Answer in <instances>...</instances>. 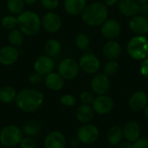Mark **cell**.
Wrapping results in <instances>:
<instances>
[{
	"mask_svg": "<svg viewBox=\"0 0 148 148\" xmlns=\"http://www.w3.org/2000/svg\"><path fill=\"white\" fill-rule=\"evenodd\" d=\"M15 101L20 110L26 113H32L41 108L44 101V96L37 89L25 88L16 94Z\"/></svg>",
	"mask_w": 148,
	"mask_h": 148,
	"instance_id": "1",
	"label": "cell"
},
{
	"mask_svg": "<svg viewBox=\"0 0 148 148\" xmlns=\"http://www.w3.org/2000/svg\"><path fill=\"white\" fill-rule=\"evenodd\" d=\"M81 15L82 21L87 25L91 27L101 26L108 19V6L104 3L95 2L88 4Z\"/></svg>",
	"mask_w": 148,
	"mask_h": 148,
	"instance_id": "2",
	"label": "cell"
},
{
	"mask_svg": "<svg viewBox=\"0 0 148 148\" xmlns=\"http://www.w3.org/2000/svg\"><path fill=\"white\" fill-rule=\"evenodd\" d=\"M17 27L23 35L35 36L42 27L39 15L33 10H25L17 16Z\"/></svg>",
	"mask_w": 148,
	"mask_h": 148,
	"instance_id": "3",
	"label": "cell"
},
{
	"mask_svg": "<svg viewBox=\"0 0 148 148\" xmlns=\"http://www.w3.org/2000/svg\"><path fill=\"white\" fill-rule=\"evenodd\" d=\"M127 50L134 60L143 61L148 56V39L145 36H134L129 40Z\"/></svg>",
	"mask_w": 148,
	"mask_h": 148,
	"instance_id": "4",
	"label": "cell"
},
{
	"mask_svg": "<svg viewBox=\"0 0 148 148\" xmlns=\"http://www.w3.org/2000/svg\"><path fill=\"white\" fill-rule=\"evenodd\" d=\"M23 134V131L17 126H5L0 131V143L4 147H14L20 144Z\"/></svg>",
	"mask_w": 148,
	"mask_h": 148,
	"instance_id": "5",
	"label": "cell"
},
{
	"mask_svg": "<svg viewBox=\"0 0 148 148\" xmlns=\"http://www.w3.org/2000/svg\"><path fill=\"white\" fill-rule=\"evenodd\" d=\"M100 137L98 127L91 123L83 124L77 131V140L83 145H92Z\"/></svg>",
	"mask_w": 148,
	"mask_h": 148,
	"instance_id": "6",
	"label": "cell"
},
{
	"mask_svg": "<svg viewBox=\"0 0 148 148\" xmlns=\"http://www.w3.org/2000/svg\"><path fill=\"white\" fill-rule=\"evenodd\" d=\"M79 72V63L72 58H65L58 65V73L64 80L70 81L76 78Z\"/></svg>",
	"mask_w": 148,
	"mask_h": 148,
	"instance_id": "7",
	"label": "cell"
},
{
	"mask_svg": "<svg viewBox=\"0 0 148 148\" xmlns=\"http://www.w3.org/2000/svg\"><path fill=\"white\" fill-rule=\"evenodd\" d=\"M79 67L84 73L88 75L95 74L101 67L99 58L93 53H84L79 60Z\"/></svg>",
	"mask_w": 148,
	"mask_h": 148,
	"instance_id": "8",
	"label": "cell"
},
{
	"mask_svg": "<svg viewBox=\"0 0 148 148\" xmlns=\"http://www.w3.org/2000/svg\"><path fill=\"white\" fill-rule=\"evenodd\" d=\"M90 87L92 92L97 95H107L111 87L109 77L104 74H97L92 78Z\"/></svg>",
	"mask_w": 148,
	"mask_h": 148,
	"instance_id": "9",
	"label": "cell"
},
{
	"mask_svg": "<svg viewBox=\"0 0 148 148\" xmlns=\"http://www.w3.org/2000/svg\"><path fill=\"white\" fill-rule=\"evenodd\" d=\"M114 107V102L113 99L107 95H97V97L95 98L93 103H92V108L95 111V113L100 114V115H105L109 114Z\"/></svg>",
	"mask_w": 148,
	"mask_h": 148,
	"instance_id": "10",
	"label": "cell"
},
{
	"mask_svg": "<svg viewBox=\"0 0 148 148\" xmlns=\"http://www.w3.org/2000/svg\"><path fill=\"white\" fill-rule=\"evenodd\" d=\"M102 36L108 40H114L119 36L121 31V25L116 19H107L101 28Z\"/></svg>",
	"mask_w": 148,
	"mask_h": 148,
	"instance_id": "11",
	"label": "cell"
},
{
	"mask_svg": "<svg viewBox=\"0 0 148 148\" xmlns=\"http://www.w3.org/2000/svg\"><path fill=\"white\" fill-rule=\"evenodd\" d=\"M62 22L60 16L55 12H48L42 18V28L49 33L59 31L62 28Z\"/></svg>",
	"mask_w": 148,
	"mask_h": 148,
	"instance_id": "12",
	"label": "cell"
},
{
	"mask_svg": "<svg viewBox=\"0 0 148 148\" xmlns=\"http://www.w3.org/2000/svg\"><path fill=\"white\" fill-rule=\"evenodd\" d=\"M128 26L136 36H144L148 32V18L142 15H135L130 18Z\"/></svg>",
	"mask_w": 148,
	"mask_h": 148,
	"instance_id": "13",
	"label": "cell"
},
{
	"mask_svg": "<svg viewBox=\"0 0 148 148\" xmlns=\"http://www.w3.org/2000/svg\"><path fill=\"white\" fill-rule=\"evenodd\" d=\"M19 57V51L16 47L6 45L0 49V64L10 66L14 64Z\"/></svg>",
	"mask_w": 148,
	"mask_h": 148,
	"instance_id": "14",
	"label": "cell"
},
{
	"mask_svg": "<svg viewBox=\"0 0 148 148\" xmlns=\"http://www.w3.org/2000/svg\"><path fill=\"white\" fill-rule=\"evenodd\" d=\"M55 62L52 57L45 55L38 56L34 62L35 71L41 74L42 75H46L51 73L54 69Z\"/></svg>",
	"mask_w": 148,
	"mask_h": 148,
	"instance_id": "15",
	"label": "cell"
},
{
	"mask_svg": "<svg viewBox=\"0 0 148 148\" xmlns=\"http://www.w3.org/2000/svg\"><path fill=\"white\" fill-rule=\"evenodd\" d=\"M148 104V96L144 91L134 92L129 99V108L134 112H140L144 110Z\"/></svg>",
	"mask_w": 148,
	"mask_h": 148,
	"instance_id": "16",
	"label": "cell"
},
{
	"mask_svg": "<svg viewBox=\"0 0 148 148\" xmlns=\"http://www.w3.org/2000/svg\"><path fill=\"white\" fill-rule=\"evenodd\" d=\"M66 138L64 134L59 131H51L44 139L45 148H65Z\"/></svg>",
	"mask_w": 148,
	"mask_h": 148,
	"instance_id": "17",
	"label": "cell"
},
{
	"mask_svg": "<svg viewBox=\"0 0 148 148\" xmlns=\"http://www.w3.org/2000/svg\"><path fill=\"white\" fill-rule=\"evenodd\" d=\"M140 3L136 0H119L118 9L120 12L127 16L132 17L140 12Z\"/></svg>",
	"mask_w": 148,
	"mask_h": 148,
	"instance_id": "18",
	"label": "cell"
},
{
	"mask_svg": "<svg viewBox=\"0 0 148 148\" xmlns=\"http://www.w3.org/2000/svg\"><path fill=\"white\" fill-rule=\"evenodd\" d=\"M123 136L126 140L129 142H134L139 138H140L141 129L140 125L136 121H128L125 124L124 127L122 128Z\"/></svg>",
	"mask_w": 148,
	"mask_h": 148,
	"instance_id": "19",
	"label": "cell"
},
{
	"mask_svg": "<svg viewBox=\"0 0 148 148\" xmlns=\"http://www.w3.org/2000/svg\"><path fill=\"white\" fill-rule=\"evenodd\" d=\"M102 52L108 60H116L121 55V47L117 42L114 40H108V42L104 44Z\"/></svg>",
	"mask_w": 148,
	"mask_h": 148,
	"instance_id": "20",
	"label": "cell"
},
{
	"mask_svg": "<svg viewBox=\"0 0 148 148\" xmlns=\"http://www.w3.org/2000/svg\"><path fill=\"white\" fill-rule=\"evenodd\" d=\"M44 83L46 87L52 91H59L64 86V79L59 73L51 72L45 75Z\"/></svg>",
	"mask_w": 148,
	"mask_h": 148,
	"instance_id": "21",
	"label": "cell"
},
{
	"mask_svg": "<svg viewBox=\"0 0 148 148\" xmlns=\"http://www.w3.org/2000/svg\"><path fill=\"white\" fill-rule=\"evenodd\" d=\"M95 111L90 105L82 104L79 106L75 111V117L80 123L88 124L94 119Z\"/></svg>",
	"mask_w": 148,
	"mask_h": 148,
	"instance_id": "22",
	"label": "cell"
},
{
	"mask_svg": "<svg viewBox=\"0 0 148 148\" xmlns=\"http://www.w3.org/2000/svg\"><path fill=\"white\" fill-rule=\"evenodd\" d=\"M65 11L71 16H77L82 13L87 6V0H64Z\"/></svg>",
	"mask_w": 148,
	"mask_h": 148,
	"instance_id": "23",
	"label": "cell"
},
{
	"mask_svg": "<svg viewBox=\"0 0 148 148\" xmlns=\"http://www.w3.org/2000/svg\"><path fill=\"white\" fill-rule=\"evenodd\" d=\"M123 131L119 126H113L109 128L107 134V139L108 143L113 147H117L123 140Z\"/></svg>",
	"mask_w": 148,
	"mask_h": 148,
	"instance_id": "24",
	"label": "cell"
},
{
	"mask_svg": "<svg viewBox=\"0 0 148 148\" xmlns=\"http://www.w3.org/2000/svg\"><path fill=\"white\" fill-rule=\"evenodd\" d=\"M42 126L39 121L36 120H29L26 121L23 127V134L29 137H35L41 131Z\"/></svg>",
	"mask_w": 148,
	"mask_h": 148,
	"instance_id": "25",
	"label": "cell"
},
{
	"mask_svg": "<svg viewBox=\"0 0 148 148\" xmlns=\"http://www.w3.org/2000/svg\"><path fill=\"white\" fill-rule=\"evenodd\" d=\"M61 50H62V44L57 39L55 38L48 40L44 45V51L46 55L52 58L57 56L61 53Z\"/></svg>",
	"mask_w": 148,
	"mask_h": 148,
	"instance_id": "26",
	"label": "cell"
},
{
	"mask_svg": "<svg viewBox=\"0 0 148 148\" xmlns=\"http://www.w3.org/2000/svg\"><path fill=\"white\" fill-rule=\"evenodd\" d=\"M16 92L14 88L10 86H3L0 88V101L3 103H11L16 100Z\"/></svg>",
	"mask_w": 148,
	"mask_h": 148,
	"instance_id": "27",
	"label": "cell"
},
{
	"mask_svg": "<svg viewBox=\"0 0 148 148\" xmlns=\"http://www.w3.org/2000/svg\"><path fill=\"white\" fill-rule=\"evenodd\" d=\"M24 0H7L6 6L10 13L12 15H19L23 11L24 9Z\"/></svg>",
	"mask_w": 148,
	"mask_h": 148,
	"instance_id": "28",
	"label": "cell"
},
{
	"mask_svg": "<svg viewBox=\"0 0 148 148\" xmlns=\"http://www.w3.org/2000/svg\"><path fill=\"white\" fill-rule=\"evenodd\" d=\"M8 41L11 46L18 48L23 42V34L20 29H14L10 31L8 35Z\"/></svg>",
	"mask_w": 148,
	"mask_h": 148,
	"instance_id": "29",
	"label": "cell"
},
{
	"mask_svg": "<svg viewBox=\"0 0 148 148\" xmlns=\"http://www.w3.org/2000/svg\"><path fill=\"white\" fill-rule=\"evenodd\" d=\"M75 46L77 47L78 49L85 51L89 48L90 45V39L88 35L85 33H79L75 39Z\"/></svg>",
	"mask_w": 148,
	"mask_h": 148,
	"instance_id": "30",
	"label": "cell"
},
{
	"mask_svg": "<svg viewBox=\"0 0 148 148\" xmlns=\"http://www.w3.org/2000/svg\"><path fill=\"white\" fill-rule=\"evenodd\" d=\"M1 25L4 29L12 30L17 27V16L14 15H7L1 20Z\"/></svg>",
	"mask_w": 148,
	"mask_h": 148,
	"instance_id": "31",
	"label": "cell"
},
{
	"mask_svg": "<svg viewBox=\"0 0 148 148\" xmlns=\"http://www.w3.org/2000/svg\"><path fill=\"white\" fill-rule=\"evenodd\" d=\"M119 69H120V65L115 60L108 61L104 66L103 74L108 77H112V76H114L118 73Z\"/></svg>",
	"mask_w": 148,
	"mask_h": 148,
	"instance_id": "32",
	"label": "cell"
},
{
	"mask_svg": "<svg viewBox=\"0 0 148 148\" xmlns=\"http://www.w3.org/2000/svg\"><path fill=\"white\" fill-rule=\"evenodd\" d=\"M60 102L62 105H63L64 107H73L75 105L76 103V99L74 95L67 94V95H63L62 96H61L60 98Z\"/></svg>",
	"mask_w": 148,
	"mask_h": 148,
	"instance_id": "33",
	"label": "cell"
},
{
	"mask_svg": "<svg viewBox=\"0 0 148 148\" xmlns=\"http://www.w3.org/2000/svg\"><path fill=\"white\" fill-rule=\"evenodd\" d=\"M95 98V97L94 96V93L90 91H83L80 95V100L82 102V104H87V105L92 104Z\"/></svg>",
	"mask_w": 148,
	"mask_h": 148,
	"instance_id": "34",
	"label": "cell"
},
{
	"mask_svg": "<svg viewBox=\"0 0 148 148\" xmlns=\"http://www.w3.org/2000/svg\"><path fill=\"white\" fill-rule=\"evenodd\" d=\"M19 145L21 148H36V141L33 139V137H29V136L23 137Z\"/></svg>",
	"mask_w": 148,
	"mask_h": 148,
	"instance_id": "35",
	"label": "cell"
},
{
	"mask_svg": "<svg viewBox=\"0 0 148 148\" xmlns=\"http://www.w3.org/2000/svg\"><path fill=\"white\" fill-rule=\"evenodd\" d=\"M40 3L42 6L48 10H53L59 5V0H40Z\"/></svg>",
	"mask_w": 148,
	"mask_h": 148,
	"instance_id": "36",
	"label": "cell"
},
{
	"mask_svg": "<svg viewBox=\"0 0 148 148\" xmlns=\"http://www.w3.org/2000/svg\"><path fill=\"white\" fill-rule=\"evenodd\" d=\"M42 76H43V75H42L41 74H39V73H37V72L35 71L34 73H32V74L29 75V82H30L31 84H38V83H40V82L43 80Z\"/></svg>",
	"mask_w": 148,
	"mask_h": 148,
	"instance_id": "37",
	"label": "cell"
},
{
	"mask_svg": "<svg viewBox=\"0 0 148 148\" xmlns=\"http://www.w3.org/2000/svg\"><path fill=\"white\" fill-rule=\"evenodd\" d=\"M134 148H148V138H139L134 142Z\"/></svg>",
	"mask_w": 148,
	"mask_h": 148,
	"instance_id": "38",
	"label": "cell"
},
{
	"mask_svg": "<svg viewBox=\"0 0 148 148\" xmlns=\"http://www.w3.org/2000/svg\"><path fill=\"white\" fill-rule=\"evenodd\" d=\"M140 73L141 75L146 77L148 78V58L147 57L146 59H144L140 64Z\"/></svg>",
	"mask_w": 148,
	"mask_h": 148,
	"instance_id": "39",
	"label": "cell"
},
{
	"mask_svg": "<svg viewBox=\"0 0 148 148\" xmlns=\"http://www.w3.org/2000/svg\"><path fill=\"white\" fill-rule=\"evenodd\" d=\"M140 15L146 16L148 18V2L146 3H143V4H140Z\"/></svg>",
	"mask_w": 148,
	"mask_h": 148,
	"instance_id": "40",
	"label": "cell"
},
{
	"mask_svg": "<svg viewBox=\"0 0 148 148\" xmlns=\"http://www.w3.org/2000/svg\"><path fill=\"white\" fill-rule=\"evenodd\" d=\"M117 147H118V148H134V143L133 142H129L127 140L121 141Z\"/></svg>",
	"mask_w": 148,
	"mask_h": 148,
	"instance_id": "41",
	"label": "cell"
},
{
	"mask_svg": "<svg viewBox=\"0 0 148 148\" xmlns=\"http://www.w3.org/2000/svg\"><path fill=\"white\" fill-rule=\"evenodd\" d=\"M119 0H104V3L107 6H114V4L118 3Z\"/></svg>",
	"mask_w": 148,
	"mask_h": 148,
	"instance_id": "42",
	"label": "cell"
},
{
	"mask_svg": "<svg viewBox=\"0 0 148 148\" xmlns=\"http://www.w3.org/2000/svg\"><path fill=\"white\" fill-rule=\"evenodd\" d=\"M37 1H38V0H24V3H25L26 4H29V5H31V4L36 3Z\"/></svg>",
	"mask_w": 148,
	"mask_h": 148,
	"instance_id": "43",
	"label": "cell"
},
{
	"mask_svg": "<svg viewBox=\"0 0 148 148\" xmlns=\"http://www.w3.org/2000/svg\"><path fill=\"white\" fill-rule=\"evenodd\" d=\"M79 143H80V142H79V140H77V138H76V139H75V140H71V145H72V146H74V147L77 146Z\"/></svg>",
	"mask_w": 148,
	"mask_h": 148,
	"instance_id": "44",
	"label": "cell"
},
{
	"mask_svg": "<svg viewBox=\"0 0 148 148\" xmlns=\"http://www.w3.org/2000/svg\"><path fill=\"white\" fill-rule=\"evenodd\" d=\"M144 115H145V118L148 121V104L147 105V107L144 108Z\"/></svg>",
	"mask_w": 148,
	"mask_h": 148,
	"instance_id": "45",
	"label": "cell"
},
{
	"mask_svg": "<svg viewBox=\"0 0 148 148\" xmlns=\"http://www.w3.org/2000/svg\"><path fill=\"white\" fill-rule=\"evenodd\" d=\"M139 3H140V4H143V3H147L148 0H136Z\"/></svg>",
	"mask_w": 148,
	"mask_h": 148,
	"instance_id": "46",
	"label": "cell"
},
{
	"mask_svg": "<svg viewBox=\"0 0 148 148\" xmlns=\"http://www.w3.org/2000/svg\"><path fill=\"white\" fill-rule=\"evenodd\" d=\"M0 148H2V147H0Z\"/></svg>",
	"mask_w": 148,
	"mask_h": 148,
	"instance_id": "47",
	"label": "cell"
}]
</instances>
